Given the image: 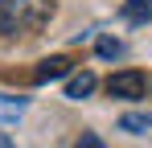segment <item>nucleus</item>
I'll list each match as a JSON object with an SVG mask.
<instances>
[{"label": "nucleus", "instance_id": "nucleus-1", "mask_svg": "<svg viewBox=\"0 0 152 148\" xmlns=\"http://www.w3.org/2000/svg\"><path fill=\"white\" fill-rule=\"evenodd\" d=\"M53 17V0H0V33L4 37H29L45 29Z\"/></svg>", "mask_w": 152, "mask_h": 148}, {"label": "nucleus", "instance_id": "nucleus-2", "mask_svg": "<svg viewBox=\"0 0 152 148\" xmlns=\"http://www.w3.org/2000/svg\"><path fill=\"white\" fill-rule=\"evenodd\" d=\"M107 95L111 99H144L148 95V74L140 70H119L107 78Z\"/></svg>", "mask_w": 152, "mask_h": 148}, {"label": "nucleus", "instance_id": "nucleus-3", "mask_svg": "<svg viewBox=\"0 0 152 148\" xmlns=\"http://www.w3.org/2000/svg\"><path fill=\"white\" fill-rule=\"evenodd\" d=\"M95 86H99V78H95V70L70 74V82H66V99H74V103H82V99H91V95H95Z\"/></svg>", "mask_w": 152, "mask_h": 148}, {"label": "nucleus", "instance_id": "nucleus-4", "mask_svg": "<svg viewBox=\"0 0 152 148\" xmlns=\"http://www.w3.org/2000/svg\"><path fill=\"white\" fill-rule=\"evenodd\" d=\"M66 74H70V58H66V53H53V58H45V62L37 66L33 78H37V82H53V78H66Z\"/></svg>", "mask_w": 152, "mask_h": 148}, {"label": "nucleus", "instance_id": "nucleus-5", "mask_svg": "<svg viewBox=\"0 0 152 148\" xmlns=\"http://www.w3.org/2000/svg\"><path fill=\"white\" fill-rule=\"evenodd\" d=\"M119 17H124L127 25H144V21H152V0H124Z\"/></svg>", "mask_w": 152, "mask_h": 148}, {"label": "nucleus", "instance_id": "nucleus-6", "mask_svg": "<svg viewBox=\"0 0 152 148\" xmlns=\"http://www.w3.org/2000/svg\"><path fill=\"white\" fill-rule=\"evenodd\" d=\"M119 127H124L127 136H144V132H152V115H144V111H127L124 119H119Z\"/></svg>", "mask_w": 152, "mask_h": 148}, {"label": "nucleus", "instance_id": "nucleus-7", "mask_svg": "<svg viewBox=\"0 0 152 148\" xmlns=\"http://www.w3.org/2000/svg\"><path fill=\"white\" fill-rule=\"evenodd\" d=\"M99 58H119V53H124V41H119V37H99Z\"/></svg>", "mask_w": 152, "mask_h": 148}, {"label": "nucleus", "instance_id": "nucleus-8", "mask_svg": "<svg viewBox=\"0 0 152 148\" xmlns=\"http://www.w3.org/2000/svg\"><path fill=\"white\" fill-rule=\"evenodd\" d=\"M70 148H107V144H103V136H95V132H82Z\"/></svg>", "mask_w": 152, "mask_h": 148}, {"label": "nucleus", "instance_id": "nucleus-9", "mask_svg": "<svg viewBox=\"0 0 152 148\" xmlns=\"http://www.w3.org/2000/svg\"><path fill=\"white\" fill-rule=\"evenodd\" d=\"M0 148H17V144H12V136H8V132H0Z\"/></svg>", "mask_w": 152, "mask_h": 148}, {"label": "nucleus", "instance_id": "nucleus-10", "mask_svg": "<svg viewBox=\"0 0 152 148\" xmlns=\"http://www.w3.org/2000/svg\"><path fill=\"white\" fill-rule=\"evenodd\" d=\"M148 91H152V78H148Z\"/></svg>", "mask_w": 152, "mask_h": 148}]
</instances>
